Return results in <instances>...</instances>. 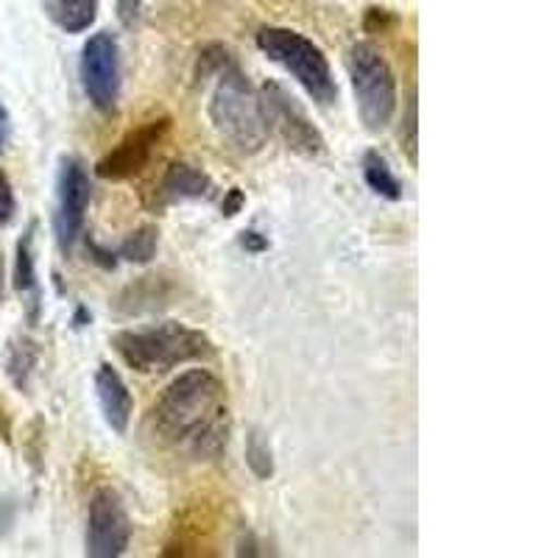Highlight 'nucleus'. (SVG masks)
I'll return each instance as SVG.
<instances>
[{
    "label": "nucleus",
    "mask_w": 558,
    "mask_h": 558,
    "mask_svg": "<svg viewBox=\"0 0 558 558\" xmlns=\"http://www.w3.org/2000/svg\"><path fill=\"white\" fill-rule=\"evenodd\" d=\"M114 352L129 368L140 375H162L182 363L207 361L216 355V347L202 330H193L182 322H162L140 330H121L112 336Z\"/></svg>",
    "instance_id": "nucleus-3"
},
{
    "label": "nucleus",
    "mask_w": 558,
    "mask_h": 558,
    "mask_svg": "<svg viewBox=\"0 0 558 558\" xmlns=\"http://www.w3.org/2000/svg\"><path fill=\"white\" fill-rule=\"evenodd\" d=\"M84 96L101 112H112L121 101L123 73H121V48L109 32H98L87 39L78 62Z\"/></svg>",
    "instance_id": "nucleus-6"
},
{
    "label": "nucleus",
    "mask_w": 558,
    "mask_h": 558,
    "mask_svg": "<svg viewBox=\"0 0 558 558\" xmlns=\"http://www.w3.org/2000/svg\"><path fill=\"white\" fill-rule=\"evenodd\" d=\"M48 12L62 32L82 34L96 23L98 0H51Z\"/></svg>",
    "instance_id": "nucleus-13"
},
{
    "label": "nucleus",
    "mask_w": 558,
    "mask_h": 558,
    "mask_svg": "<svg viewBox=\"0 0 558 558\" xmlns=\"http://www.w3.org/2000/svg\"><path fill=\"white\" fill-rule=\"evenodd\" d=\"M241 243H243V248H248V252H263V248H268L266 238H263L260 232H254V229L243 232Z\"/></svg>",
    "instance_id": "nucleus-22"
},
{
    "label": "nucleus",
    "mask_w": 558,
    "mask_h": 558,
    "mask_svg": "<svg viewBox=\"0 0 558 558\" xmlns=\"http://www.w3.org/2000/svg\"><path fill=\"white\" fill-rule=\"evenodd\" d=\"M198 76L218 78L213 101H209V118H213L218 132L241 151H260L268 140L260 93H254L248 78L243 76V70L238 68L235 57L221 45H209L202 57V64H198Z\"/></svg>",
    "instance_id": "nucleus-2"
},
{
    "label": "nucleus",
    "mask_w": 558,
    "mask_h": 558,
    "mask_svg": "<svg viewBox=\"0 0 558 558\" xmlns=\"http://www.w3.org/2000/svg\"><path fill=\"white\" fill-rule=\"evenodd\" d=\"M168 132H171V118H159V121L134 129L98 162L96 173L101 179H112V182L132 179L134 173H140L151 162L154 151L166 140Z\"/></svg>",
    "instance_id": "nucleus-10"
},
{
    "label": "nucleus",
    "mask_w": 558,
    "mask_h": 558,
    "mask_svg": "<svg viewBox=\"0 0 558 558\" xmlns=\"http://www.w3.org/2000/svg\"><path fill=\"white\" fill-rule=\"evenodd\" d=\"M241 207H243V193L238 191V187H232V191H229V196L223 198V216H238V213H241Z\"/></svg>",
    "instance_id": "nucleus-21"
},
{
    "label": "nucleus",
    "mask_w": 558,
    "mask_h": 558,
    "mask_svg": "<svg viewBox=\"0 0 558 558\" xmlns=\"http://www.w3.org/2000/svg\"><path fill=\"white\" fill-rule=\"evenodd\" d=\"M132 545V517L112 488L93 495L87 511V556L118 558Z\"/></svg>",
    "instance_id": "nucleus-7"
},
{
    "label": "nucleus",
    "mask_w": 558,
    "mask_h": 558,
    "mask_svg": "<svg viewBox=\"0 0 558 558\" xmlns=\"http://www.w3.org/2000/svg\"><path fill=\"white\" fill-rule=\"evenodd\" d=\"M84 322H87V311H84V307H78V313H76V327H84Z\"/></svg>",
    "instance_id": "nucleus-27"
},
{
    "label": "nucleus",
    "mask_w": 558,
    "mask_h": 558,
    "mask_svg": "<svg viewBox=\"0 0 558 558\" xmlns=\"http://www.w3.org/2000/svg\"><path fill=\"white\" fill-rule=\"evenodd\" d=\"M157 229L154 227H140L134 229L132 235L126 238V241L121 243V257L123 260L129 263H151L154 260V254H157Z\"/></svg>",
    "instance_id": "nucleus-17"
},
{
    "label": "nucleus",
    "mask_w": 558,
    "mask_h": 558,
    "mask_svg": "<svg viewBox=\"0 0 558 558\" xmlns=\"http://www.w3.org/2000/svg\"><path fill=\"white\" fill-rule=\"evenodd\" d=\"M14 213H17V202H14V187H12V182H9L7 173H3V168H0V229L12 223Z\"/></svg>",
    "instance_id": "nucleus-19"
},
{
    "label": "nucleus",
    "mask_w": 558,
    "mask_h": 558,
    "mask_svg": "<svg viewBox=\"0 0 558 558\" xmlns=\"http://www.w3.org/2000/svg\"><path fill=\"white\" fill-rule=\"evenodd\" d=\"M34 368H37V347H34L28 338H20V341H14L12 349H9V361H7L9 377H12V383L20 388V391H26L28 388Z\"/></svg>",
    "instance_id": "nucleus-16"
},
{
    "label": "nucleus",
    "mask_w": 558,
    "mask_h": 558,
    "mask_svg": "<svg viewBox=\"0 0 558 558\" xmlns=\"http://www.w3.org/2000/svg\"><path fill=\"white\" fill-rule=\"evenodd\" d=\"M347 64L361 121L368 132H383L397 112V78L391 64L372 43H357L349 51Z\"/></svg>",
    "instance_id": "nucleus-5"
},
{
    "label": "nucleus",
    "mask_w": 558,
    "mask_h": 558,
    "mask_svg": "<svg viewBox=\"0 0 558 558\" xmlns=\"http://www.w3.org/2000/svg\"><path fill=\"white\" fill-rule=\"evenodd\" d=\"M118 9H121L123 26H134V20H137L140 0H118Z\"/></svg>",
    "instance_id": "nucleus-23"
},
{
    "label": "nucleus",
    "mask_w": 558,
    "mask_h": 558,
    "mask_svg": "<svg viewBox=\"0 0 558 558\" xmlns=\"http://www.w3.org/2000/svg\"><path fill=\"white\" fill-rule=\"evenodd\" d=\"M257 48L271 59L274 64H279L282 70H288L293 78H296L302 87H305L307 96L318 104H332L338 98L336 78H332V70L324 51L316 43L305 37V34L291 32V28H263L257 34Z\"/></svg>",
    "instance_id": "nucleus-4"
},
{
    "label": "nucleus",
    "mask_w": 558,
    "mask_h": 558,
    "mask_svg": "<svg viewBox=\"0 0 558 558\" xmlns=\"http://www.w3.org/2000/svg\"><path fill=\"white\" fill-rule=\"evenodd\" d=\"M9 140V112L7 107L0 104V151H3V146H7Z\"/></svg>",
    "instance_id": "nucleus-24"
},
{
    "label": "nucleus",
    "mask_w": 558,
    "mask_h": 558,
    "mask_svg": "<svg viewBox=\"0 0 558 558\" xmlns=\"http://www.w3.org/2000/svg\"><path fill=\"white\" fill-rule=\"evenodd\" d=\"M9 525H12V506L7 508V514H0V533L7 531Z\"/></svg>",
    "instance_id": "nucleus-25"
},
{
    "label": "nucleus",
    "mask_w": 558,
    "mask_h": 558,
    "mask_svg": "<svg viewBox=\"0 0 558 558\" xmlns=\"http://www.w3.org/2000/svg\"><path fill=\"white\" fill-rule=\"evenodd\" d=\"M408 157L416 162V98L408 104Z\"/></svg>",
    "instance_id": "nucleus-20"
},
{
    "label": "nucleus",
    "mask_w": 558,
    "mask_h": 558,
    "mask_svg": "<svg viewBox=\"0 0 558 558\" xmlns=\"http://www.w3.org/2000/svg\"><path fill=\"white\" fill-rule=\"evenodd\" d=\"M96 393L98 405H101L104 422L109 425V430H114L118 436L129 430V422H132L134 413V400L129 393V386L123 383V377L114 372L109 363H101L96 372Z\"/></svg>",
    "instance_id": "nucleus-11"
},
{
    "label": "nucleus",
    "mask_w": 558,
    "mask_h": 558,
    "mask_svg": "<svg viewBox=\"0 0 558 558\" xmlns=\"http://www.w3.org/2000/svg\"><path fill=\"white\" fill-rule=\"evenodd\" d=\"M154 427L166 445L193 458H218L227 450V386L207 368L179 375L154 405Z\"/></svg>",
    "instance_id": "nucleus-1"
},
{
    "label": "nucleus",
    "mask_w": 558,
    "mask_h": 558,
    "mask_svg": "<svg viewBox=\"0 0 558 558\" xmlns=\"http://www.w3.org/2000/svg\"><path fill=\"white\" fill-rule=\"evenodd\" d=\"M89 207V177L82 159L64 157L57 177V213H53V232L62 252H73L84 229Z\"/></svg>",
    "instance_id": "nucleus-9"
},
{
    "label": "nucleus",
    "mask_w": 558,
    "mask_h": 558,
    "mask_svg": "<svg viewBox=\"0 0 558 558\" xmlns=\"http://www.w3.org/2000/svg\"><path fill=\"white\" fill-rule=\"evenodd\" d=\"M363 179H366V184L377 193V196L388 198V202H400L402 198L400 179L393 177L386 157H380L377 151H368L366 157H363Z\"/></svg>",
    "instance_id": "nucleus-14"
},
{
    "label": "nucleus",
    "mask_w": 558,
    "mask_h": 558,
    "mask_svg": "<svg viewBox=\"0 0 558 558\" xmlns=\"http://www.w3.org/2000/svg\"><path fill=\"white\" fill-rule=\"evenodd\" d=\"M260 107L263 118H266L268 123V132L274 129L279 137L286 140L288 148H293V151L299 154H307V157H316V154L324 151L322 132L313 126L311 118L305 114V109L299 107L279 84H263Z\"/></svg>",
    "instance_id": "nucleus-8"
},
{
    "label": "nucleus",
    "mask_w": 558,
    "mask_h": 558,
    "mask_svg": "<svg viewBox=\"0 0 558 558\" xmlns=\"http://www.w3.org/2000/svg\"><path fill=\"white\" fill-rule=\"evenodd\" d=\"M3 286H7V266H3V254H0V299H3Z\"/></svg>",
    "instance_id": "nucleus-26"
},
{
    "label": "nucleus",
    "mask_w": 558,
    "mask_h": 558,
    "mask_svg": "<svg viewBox=\"0 0 558 558\" xmlns=\"http://www.w3.org/2000/svg\"><path fill=\"white\" fill-rule=\"evenodd\" d=\"M162 193L171 202H187V198H207L213 193V179L187 162H173L162 177Z\"/></svg>",
    "instance_id": "nucleus-12"
},
{
    "label": "nucleus",
    "mask_w": 558,
    "mask_h": 558,
    "mask_svg": "<svg viewBox=\"0 0 558 558\" xmlns=\"http://www.w3.org/2000/svg\"><path fill=\"white\" fill-rule=\"evenodd\" d=\"M246 463H248V470L260 477V481H268V477L274 475L271 450H268L266 438H263L257 430H252L246 436Z\"/></svg>",
    "instance_id": "nucleus-18"
},
{
    "label": "nucleus",
    "mask_w": 558,
    "mask_h": 558,
    "mask_svg": "<svg viewBox=\"0 0 558 558\" xmlns=\"http://www.w3.org/2000/svg\"><path fill=\"white\" fill-rule=\"evenodd\" d=\"M34 223L26 229V235L17 243V257H14V288L23 296H32L37 305V263H34Z\"/></svg>",
    "instance_id": "nucleus-15"
}]
</instances>
